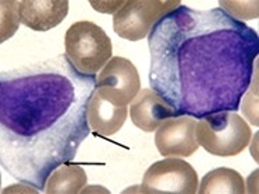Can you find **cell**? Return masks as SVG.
Masks as SVG:
<instances>
[{"label":"cell","mask_w":259,"mask_h":194,"mask_svg":"<svg viewBox=\"0 0 259 194\" xmlns=\"http://www.w3.org/2000/svg\"><path fill=\"white\" fill-rule=\"evenodd\" d=\"M88 183V176L79 165L64 163L48 176L44 191L48 194L80 193Z\"/></svg>","instance_id":"obj_12"},{"label":"cell","mask_w":259,"mask_h":194,"mask_svg":"<svg viewBox=\"0 0 259 194\" xmlns=\"http://www.w3.org/2000/svg\"><path fill=\"white\" fill-rule=\"evenodd\" d=\"M96 76L66 54L2 72L0 163L16 180L44 191L48 176L71 162L91 134L88 106Z\"/></svg>","instance_id":"obj_2"},{"label":"cell","mask_w":259,"mask_h":194,"mask_svg":"<svg viewBox=\"0 0 259 194\" xmlns=\"http://www.w3.org/2000/svg\"><path fill=\"white\" fill-rule=\"evenodd\" d=\"M133 124L144 132H152L165 120L178 117L176 110L155 90L141 89L130 106Z\"/></svg>","instance_id":"obj_9"},{"label":"cell","mask_w":259,"mask_h":194,"mask_svg":"<svg viewBox=\"0 0 259 194\" xmlns=\"http://www.w3.org/2000/svg\"><path fill=\"white\" fill-rule=\"evenodd\" d=\"M127 107L111 103L97 90H95L88 106V121L91 128L103 136L114 135L118 132L127 120Z\"/></svg>","instance_id":"obj_11"},{"label":"cell","mask_w":259,"mask_h":194,"mask_svg":"<svg viewBox=\"0 0 259 194\" xmlns=\"http://www.w3.org/2000/svg\"><path fill=\"white\" fill-rule=\"evenodd\" d=\"M251 128L235 111H219L199 118L196 139L214 156H235L251 141Z\"/></svg>","instance_id":"obj_3"},{"label":"cell","mask_w":259,"mask_h":194,"mask_svg":"<svg viewBox=\"0 0 259 194\" xmlns=\"http://www.w3.org/2000/svg\"><path fill=\"white\" fill-rule=\"evenodd\" d=\"M149 84L178 113L201 117L240 110L259 54L256 31L221 7L179 6L148 35Z\"/></svg>","instance_id":"obj_1"},{"label":"cell","mask_w":259,"mask_h":194,"mask_svg":"<svg viewBox=\"0 0 259 194\" xmlns=\"http://www.w3.org/2000/svg\"><path fill=\"white\" fill-rule=\"evenodd\" d=\"M179 6V0H130L113 16V28L121 38L140 41L149 35L162 17Z\"/></svg>","instance_id":"obj_5"},{"label":"cell","mask_w":259,"mask_h":194,"mask_svg":"<svg viewBox=\"0 0 259 194\" xmlns=\"http://www.w3.org/2000/svg\"><path fill=\"white\" fill-rule=\"evenodd\" d=\"M245 181L242 176L228 168H219L208 172L207 175L201 179L197 193L200 194H244Z\"/></svg>","instance_id":"obj_13"},{"label":"cell","mask_w":259,"mask_h":194,"mask_svg":"<svg viewBox=\"0 0 259 194\" xmlns=\"http://www.w3.org/2000/svg\"><path fill=\"white\" fill-rule=\"evenodd\" d=\"M138 187V191L148 194H194L199 188V177L190 163L170 156L152 163Z\"/></svg>","instance_id":"obj_6"},{"label":"cell","mask_w":259,"mask_h":194,"mask_svg":"<svg viewBox=\"0 0 259 194\" xmlns=\"http://www.w3.org/2000/svg\"><path fill=\"white\" fill-rule=\"evenodd\" d=\"M21 23L19 17L17 2H2V37L0 42H5L13 35Z\"/></svg>","instance_id":"obj_14"},{"label":"cell","mask_w":259,"mask_h":194,"mask_svg":"<svg viewBox=\"0 0 259 194\" xmlns=\"http://www.w3.org/2000/svg\"><path fill=\"white\" fill-rule=\"evenodd\" d=\"M65 54L80 73L96 76L111 59V39L100 26L78 21L65 34Z\"/></svg>","instance_id":"obj_4"},{"label":"cell","mask_w":259,"mask_h":194,"mask_svg":"<svg viewBox=\"0 0 259 194\" xmlns=\"http://www.w3.org/2000/svg\"><path fill=\"white\" fill-rule=\"evenodd\" d=\"M69 12L68 0L19 2L20 21L34 31H48L61 24Z\"/></svg>","instance_id":"obj_10"},{"label":"cell","mask_w":259,"mask_h":194,"mask_svg":"<svg viewBox=\"0 0 259 194\" xmlns=\"http://www.w3.org/2000/svg\"><path fill=\"white\" fill-rule=\"evenodd\" d=\"M96 90L111 103L127 107L141 90L134 64L123 57L111 58L97 75Z\"/></svg>","instance_id":"obj_7"},{"label":"cell","mask_w":259,"mask_h":194,"mask_svg":"<svg viewBox=\"0 0 259 194\" xmlns=\"http://www.w3.org/2000/svg\"><path fill=\"white\" fill-rule=\"evenodd\" d=\"M197 120L190 116H178L165 120L156 128L155 145L162 156L188 158L199 149L196 139Z\"/></svg>","instance_id":"obj_8"}]
</instances>
